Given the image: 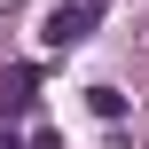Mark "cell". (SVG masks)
Returning a JSON list of instances; mask_svg holds the SVG:
<instances>
[{"instance_id": "cell-2", "label": "cell", "mask_w": 149, "mask_h": 149, "mask_svg": "<svg viewBox=\"0 0 149 149\" xmlns=\"http://www.w3.org/2000/svg\"><path fill=\"white\" fill-rule=\"evenodd\" d=\"M31 86H39V63H16V71L0 79V118H16V110L31 102Z\"/></svg>"}, {"instance_id": "cell-1", "label": "cell", "mask_w": 149, "mask_h": 149, "mask_svg": "<svg viewBox=\"0 0 149 149\" xmlns=\"http://www.w3.org/2000/svg\"><path fill=\"white\" fill-rule=\"evenodd\" d=\"M94 24H102V0H79V8H55V16L39 24V39H47V47H79Z\"/></svg>"}, {"instance_id": "cell-3", "label": "cell", "mask_w": 149, "mask_h": 149, "mask_svg": "<svg viewBox=\"0 0 149 149\" xmlns=\"http://www.w3.org/2000/svg\"><path fill=\"white\" fill-rule=\"evenodd\" d=\"M86 102H94V118H126V94L118 86H86Z\"/></svg>"}, {"instance_id": "cell-4", "label": "cell", "mask_w": 149, "mask_h": 149, "mask_svg": "<svg viewBox=\"0 0 149 149\" xmlns=\"http://www.w3.org/2000/svg\"><path fill=\"white\" fill-rule=\"evenodd\" d=\"M63 8H79V0H63Z\"/></svg>"}]
</instances>
